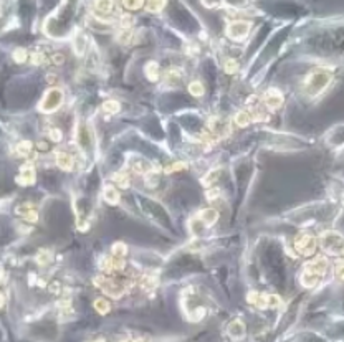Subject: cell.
I'll return each mask as SVG.
<instances>
[{
  "label": "cell",
  "instance_id": "f546056e",
  "mask_svg": "<svg viewBox=\"0 0 344 342\" xmlns=\"http://www.w3.org/2000/svg\"><path fill=\"white\" fill-rule=\"evenodd\" d=\"M95 7H96V12H101V14H104V15H109L113 12L114 3L113 2H96Z\"/></svg>",
  "mask_w": 344,
  "mask_h": 342
},
{
  "label": "cell",
  "instance_id": "4fadbf2b",
  "mask_svg": "<svg viewBox=\"0 0 344 342\" xmlns=\"http://www.w3.org/2000/svg\"><path fill=\"white\" fill-rule=\"evenodd\" d=\"M247 299H248L250 304L257 306L258 309H267V308H270V306H268V296L263 294V292L252 291V292H248Z\"/></svg>",
  "mask_w": 344,
  "mask_h": 342
},
{
  "label": "cell",
  "instance_id": "7c38bea8",
  "mask_svg": "<svg viewBox=\"0 0 344 342\" xmlns=\"http://www.w3.org/2000/svg\"><path fill=\"white\" fill-rule=\"evenodd\" d=\"M131 162V169H133L136 174H147V172H151L153 171V164L151 162H147L146 159H142V157H133L129 160Z\"/></svg>",
  "mask_w": 344,
  "mask_h": 342
},
{
  "label": "cell",
  "instance_id": "9a60e30c",
  "mask_svg": "<svg viewBox=\"0 0 344 342\" xmlns=\"http://www.w3.org/2000/svg\"><path fill=\"white\" fill-rule=\"evenodd\" d=\"M199 220L202 222V223H206L207 226L214 225L217 220H219V212L214 208H204L202 212H199Z\"/></svg>",
  "mask_w": 344,
  "mask_h": 342
},
{
  "label": "cell",
  "instance_id": "603a6c76",
  "mask_svg": "<svg viewBox=\"0 0 344 342\" xmlns=\"http://www.w3.org/2000/svg\"><path fill=\"white\" fill-rule=\"evenodd\" d=\"M159 172L161 171H157V169H153L151 172H147V174L144 175V182L147 187H155V185L159 184Z\"/></svg>",
  "mask_w": 344,
  "mask_h": 342
},
{
  "label": "cell",
  "instance_id": "d590c367",
  "mask_svg": "<svg viewBox=\"0 0 344 342\" xmlns=\"http://www.w3.org/2000/svg\"><path fill=\"white\" fill-rule=\"evenodd\" d=\"M281 303H283V299H281L280 296H276V294L268 296V306H270V308L278 309V308L281 306Z\"/></svg>",
  "mask_w": 344,
  "mask_h": 342
},
{
  "label": "cell",
  "instance_id": "3957f363",
  "mask_svg": "<svg viewBox=\"0 0 344 342\" xmlns=\"http://www.w3.org/2000/svg\"><path fill=\"white\" fill-rule=\"evenodd\" d=\"M319 246L321 250H325L326 253L329 255H344V237L339 232H334V230H326V232L321 233L319 237Z\"/></svg>",
  "mask_w": 344,
  "mask_h": 342
},
{
  "label": "cell",
  "instance_id": "8fae6325",
  "mask_svg": "<svg viewBox=\"0 0 344 342\" xmlns=\"http://www.w3.org/2000/svg\"><path fill=\"white\" fill-rule=\"evenodd\" d=\"M227 334L232 337L233 341H240L245 337V324L241 323L240 319H235L228 324V329H227Z\"/></svg>",
  "mask_w": 344,
  "mask_h": 342
},
{
  "label": "cell",
  "instance_id": "6da1fadb",
  "mask_svg": "<svg viewBox=\"0 0 344 342\" xmlns=\"http://www.w3.org/2000/svg\"><path fill=\"white\" fill-rule=\"evenodd\" d=\"M327 266H329V263H327L326 256H316L311 259V261L305 263V266L301 268V273H300L301 286L306 288V290L316 288L318 284L325 279Z\"/></svg>",
  "mask_w": 344,
  "mask_h": 342
},
{
  "label": "cell",
  "instance_id": "277c9868",
  "mask_svg": "<svg viewBox=\"0 0 344 342\" xmlns=\"http://www.w3.org/2000/svg\"><path fill=\"white\" fill-rule=\"evenodd\" d=\"M63 101H65L63 89L50 88V89L45 91L42 101H40V104H38V111L40 113H43V114H52V113H55V111H58L61 108Z\"/></svg>",
  "mask_w": 344,
  "mask_h": 342
},
{
  "label": "cell",
  "instance_id": "5bb4252c",
  "mask_svg": "<svg viewBox=\"0 0 344 342\" xmlns=\"http://www.w3.org/2000/svg\"><path fill=\"white\" fill-rule=\"evenodd\" d=\"M103 199L108 202L109 205H118L120 204V190H118L114 185H106V187L103 188Z\"/></svg>",
  "mask_w": 344,
  "mask_h": 342
},
{
  "label": "cell",
  "instance_id": "83f0119b",
  "mask_svg": "<svg viewBox=\"0 0 344 342\" xmlns=\"http://www.w3.org/2000/svg\"><path fill=\"white\" fill-rule=\"evenodd\" d=\"M224 71L227 73V75H233V73H237V71H239V61L233 60V58L225 60V63H224Z\"/></svg>",
  "mask_w": 344,
  "mask_h": 342
},
{
  "label": "cell",
  "instance_id": "d4e9b609",
  "mask_svg": "<svg viewBox=\"0 0 344 342\" xmlns=\"http://www.w3.org/2000/svg\"><path fill=\"white\" fill-rule=\"evenodd\" d=\"M219 175H220V169H214V171H210L202 179V185H204V187H210V185H214L215 180L219 179Z\"/></svg>",
  "mask_w": 344,
  "mask_h": 342
},
{
  "label": "cell",
  "instance_id": "ffe728a7",
  "mask_svg": "<svg viewBox=\"0 0 344 342\" xmlns=\"http://www.w3.org/2000/svg\"><path fill=\"white\" fill-rule=\"evenodd\" d=\"M93 306H95L98 314H101V316H106L109 311H111V304H109L108 299H104V298H98Z\"/></svg>",
  "mask_w": 344,
  "mask_h": 342
},
{
  "label": "cell",
  "instance_id": "5b68a950",
  "mask_svg": "<svg viewBox=\"0 0 344 342\" xmlns=\"http://www.w3.org/2000/svg\"><path fill=\"white\" fill-rule=\"evenodd\" d=\"M316 238L310 233H300L294 238V250H296L298 255H303V256H313L314 251H316Z\"/></svg>",
  "mask_w": 344,
  "mask_h": 342
},
{
  "label": "cell",
  "instance_id": "7a4b0ae2",
  "mask_svg": "<svg viewBox=\"0 0 344 342\" xmlns=\"http://www.w3.org/2000/svg\"><path fill=\"white\" fill-rule=\"evenodd\" d=\"M331 80H333V75H331L329 69L316 68L306 75L303 88H305L308 96H318V94H321L331 85Z\"/></svg>",
  "mask_w": 344,
  "mask_h": 342
},
{
  "label": "cell",
  "instance_id": "484cf974",
  "mask_svg": "<svg viewBox=\"0 0 344 342\" xmlns=\"http://www.w3.org/2000/svg\"><path fill=\"white\" fill-rule=\"evenodd\" d=\"M28 51L25 50V48H17L14 53H12V58H14L15 63H18V65H22V63H25V61L28 60Z\"/></svg>",
  "mask_w": 344,
  "mask_h": 342
},
{
  "label": "cell",
  "instance_id": "ac0fdd59",
  "mask_svg": "<svg viewBox=\"0 0 344 342\" xmlns=\"http://www.w3.org/2000/svg\"><path fill=\"white\" fill-rule=\"evenodd\" d=\"M78 142H80V146L83 147V149H88L89 147V144H91V139H89V131L86 129L85 126H80L78 127Z\"/></svg>",
  "mask_w": 344,
  "mask_h": 342
},
{
  "label": "cell",
  "instance_id": "cb8c5ba5",
  "mask_svg": "<svg viewBox=\"0 0 344 342\" xmlns=\"http://www.w3.org/2000/svg\"><path fill=\"white\" fill-rule=\"evenodd\" d=\"M113 180L120 185L121 188H128L129 187V175L126 174V172H116V174L113 175Z\"/></svg>",
  "mask_w": 344,
  "mask_h": 342
},
{
  "label": "cell",
  "instance_id": "1f68e13d",
  "mask_svg": "<svg viewBox=\"0 0 344 342\" xmlns=\"http://www.w3.org/2000/svg\"><path fill=\"white\" fill-rule=\"evenodd\" d=\"M144 7L151 14H157V12H161L164 7H166V2H147Z\"/></svg>",
  "mask_w": 344,
  "mask_h": 342
},
{
  "label": "cell",
  "instance_id": "836d02e7",
  "mask_svg": "<svg viewBox=\"0 0 344 342\" xmlns=\"http://www.w3.org/2000/svg\"><path fill=\"white\" fill-rule=\"evenodd\" d=\"M48 137H50V141H53V142H61L63 133H61L58 127H53V129H50V133H48Z\"/></svg>",
  "mask_w": 344,
  "mask_h": 342
},
{
  "label": "cell",
  "instance_id": "ee69618b",
  "mask_svg": "<svg viewBox=\"0 0 344 342\" xmlns=\"http://www.w3.org/2000/svg\"><path fill=\"white\" fill-rule=\"evenodd\" d=\"M95 342H104V341H101V339H100V341H95Z\"/></svg>",
  "mask_w": 344,
  "mask_h": 342
},
{
  "label": "cell",
  "instance_id": "60d3db41",
  "mask_svg": "<svg viewBox=\"0 0 344 342\" xmlns=\"http://www.w3.org/2000/svg\"><path fill=\"white\" fill-rule=\"evenodd\" d=\"M336 274H338L339 279H343L344 281V261L343 259H338V261H336Z\"/></svg>",
  "mask_w": 344,
  "mask_h": 342
},
{
  "label": "cell",
  "instance_id": "4316f807",
  "mask_svg": "<svg viewBox=\"0 0 344 342\" xmlns=\"http://www.w3.org/2000/svg\"><path fill=\"white\" fill-rule=\"evenodd\" d=\"M111 250H113V256H116V258H124L126 253H128V246H126L122 241H116Z\"/></svg>",
  "mask_w": 344,
  "mask_h": 342
},
{
  "label": "cell",
  "instance_id": "ab89813d",
  "mask_svg": "<svg viewBox=\"0 0 344 342\" xmlns=\"http://www.w3.org/2000/svg\"><path fill=\"white\" fill-rule=\"evenodd\" d=\"M122 5H124L129 12H133V10H139L141 7H144L146 3L144 2H122Z\"/></svg>",
  "mask_w": 344,
  "mask_h": 342
},
{
  "label": "cell",
  "instance_id": "f35d334b",
  "mask_svg": "<svg viewBox=\"0 0 344 342\" xmlns=\"http://www.w3.org/2000/svg\"><path fill=\"white\" fill-rule=\"evenodd\" d=\"M220 193H222V192H220V188H217V187H214V188H208L207 193H206V195H207V200H208V202H214V200H217V199H219Z\"/></svg>",
  "mask_w": 344,
  "mask_h": 342
},
{
  "label": "cell",
  "instance_id": "e575fe53",
  "mask_svg": "<svg viewBox=\"0 0 344 342\" xmlns=\"http://www.w3.org/2000/svg\"><path fill=\"white\" fill-rule=\"evenodd\" d=\"M30 61H32V65H45V55L42 51H35V53H32L30 55Z\"/></svg>",
  "mask_w": 344,
  "mask_h": 342
},
{
  "label": "cell",
  "instance_id": "30bf717a",
  "mask_svg": "<svg viewBox=\"0 0 344 342\" xmlns=\"http://www.w3.org/2000/svg\"><path fill=\"white\" fill-rule=\"evenodd\" d=\"M55 162L61 171H73L75 167V159H73L71 154H67V152H56V157H55Z\"/></svg>",
  "mask_w": 344,
  "mask_h": 342
},
{
  "label": "cell",
  "instance_id": "7bdbcfd3",
  "mask_svg": "<svg viewBox=\"0 0 344 342\" xmlns=\"http://www.w3.org/2000/svg\"><path fill=\"white\" fill-rule=\"evenodd\" d=\"M121 342H133V341H121Z\"/></svg>",
  "mask_w": 344,
  "mask_h": 342
},
{
  "label": "cell",
  "instance_id": "e0dca14e",
  "mask_svg": "<svg viewBox=\"0 0 344 342\" xmlns=\"http://www.w3.org/2000/svg\"><path fill=\"white\" fill-rule=\"evenodd\" d=\"M252 121H253L252 114H250L248 111H239V113L235 114V118H233V122L239 127H247Z\"/></svg>",
  "mask_w": 344,
  "mask_h": 342
},
{
  "label": "cell",
  "instance_id": "ba28073f",
  "mask_svg": "<svg viewBox=\"0 0 344 342\" xmlns=\"http://www.w3.org/2000/svg\"><path fill=\"white\" fill-rule=\"evenodd\" d=\"M208 129H210V134L215 136L217 139H222L225 136H228L230 133V126H228L227 121H224L222 118H210L208 119Z\"/></svg>",
  "mask_w": 344,
  "mask_h": 342
},
{
  "label": "cell",
  "instance_id": "f1b7e54d",
  "mask_svg": "<svg viewBox=\"0 0 344 342\" xmlns=\"http://www.w3.org/2000/svg\"><path fill=\"white\" fill-rule=\"evenodd\" d=\"M103 109H104V113L116 114V113H120L121 104L118 101H114V100H109V101H106L104 104H103Z\"/></svg>",
  "mask_w": 344,
  "mask_h": 342
},
{
  "label": "cell",
  "instance_id": "d6a6232c",
  "mask_svg": "<svg viewBox=\"0 0 344 342\" xmlns=\"http://www.w3.org/2000/svg\"><path fill=\"white\" fill-rule=\"evenodd\" d=\"M155 283H157V279H155L154 276H144L141 281V286L142 290H154Z\"/></svg>",
  "mask_w": 344,
  "mask_h": 342
},
{
  "label": "cell",
  "instance_id": "8992f818",
  "mask_svg": "<svg viewBox=\"0 0 344 342\" xmlns=\"http://www.w3.org/2000/svg\"><path fill=\"white\" fill-rule=\"evenodd\" d=\"M250 28H252V23L247 20H235V22H230L227 25L225 35L233 42H243L250 34Z\"/></svg>",
  "mask_w": 344,
  "mask_h": 342
},
{
  "label": "cell",
  "instance_id": "d6986e66",
  "mask_svg": "<svg viewBox=\"0 0 344 342\" xmlns=\"http://www.w3.org/2000/svg\"><path fill=\"white\" fill-rule=\"evenodd\" d=\"M35 259H36V263H38L40 266H48L52 263V259H53V255H52L50 250L43 248V250H40L38 253H36Z\"/></svg>",
  "mask_w": 344,
  "mask_h": 342
},
{
  "label": "cell",
  "instance_id": "44dd1931",
  "mask_svg": "<svg viewBox=\"0 0 344 342\" xmlns=\"http://www.w3.org/2000/svg\"><path fill=\"white\" fill-rule=\"evenodd\" d=\"M30 152H32L30 141H20L17 144V147H15V154H17L18 157H27V155H30Z\"/></svg>",
  "mask_w": 344,
  "mask_h": 342
},
{
  "label": "cell",
  "instance_id": "74e56055",
  "mask_svg": "<svg viewBox=\"0 0 344 342\" xmlns=\"http://www.w3.org/2000/svg\"><path fill=\"white\" fill-rule=\"evenodd\" d=\"M124 266H126L124 258L113 256V271H122V270H124Z\"/></svg>",
  "mask_w": 344,
  "mask_h": 342
},
{
  "label": "cell",
  "instance_id": "4dcf8cb0",
  "mask_svg": "<svg viewBox=\"0 0 344 342\" xmlns=\"http://www.w3.org/2000/svg\"><path fill=\"white\" fill-rule=\"evenodd\" d=\"M133 23H134V18L131 14H122L120 17V27L122 30H129V28L133 27Z\"/></svg>",
  "mask_w": 344,
  "mask_h": 342
},
{
  "label": "cell",
  "instance_id": "9c48e42d",
  "mask_svg": "<svg viewBox=\"0 0 344 342\" xmlns=\"http://www.w3.org/2000/svg\"><path fill=\"white\" fill-rule=\"evenodd\" d=\"M17 184L18 185H34L35 180H36V174H35V167L32 162H27L23 164L22 167H20V174L17 175Z\"/></svg>",
  "mask_w": 344,
  "mask_h": 342
},
{
  "label": "cell",
  "instance_id": "2e32d148",
  "mask_svg": "<svg viewBox=\"0 0 344 342\" xmlns=\"http://www.w3.org/2000/svg\"><path fill=\"white\" fill-rule=\"evenodd\" d=\"M144 73H146V78L149 81H157L161 69H159V65L155 63V61H147L146 67H144Z\"/></svg>",
  "mask_w": 344,
  "mask_h": 342
},
{
  "label": "cell",
  "instance_id": "b9f144b4",
  "mask_svg": "<svg viewBox=\"0 0 344 342\" xmlns=\"http://www.w3.org/2000/svg\"><path fill=\"white\" fill-rule=\"evenodd\" d=\"M52 60H53V63H55V65H63V61H65V56H63V55H55Z\"/></svg>",
  "mask_w": 344,
  "mask_h": 342
},
{
  "label": "cell",
  "instance_id": "8d00e7d4",
  "mask_svg": "<svg viewBox=\"0 0 344 342\" xmlns=\"http://www.w3.org/2000/svg\"><path fill=\"white\" fill-rule=\"evenodd\" d=\"M186 169H187V164L186 162H175V164H172V166L166 167V172H167V174H171V172L186 171Z\"/></svg>",
  "mask_w": 344,
  "mask_h": 342
},
{
  "label": "cell",
  "instance_id": "52a82bcc",
  "mask_svg": "<svg viewBox=\"0 0 344 342\" xmlns=\"http://www.w3.org/2000/svg\"><path fill=\"white\" fill-rule=\"evenodd\" d=\"M283 101H285V98L280 89L272 88L263 94V106L268 111H272V113H275V111L280 109L281 106H283Z\"/></svg>",
  "mask_w": 344,
  "mask_h": 342
},
{
  "label": "cell",
  "instance_id": "7402d4cb",
  "mask_svg": "<svg viewBox=\"0 0 344 342\" xmlns=\"http://www.w3.org/2000/svg\"><path fill=\"white\" fill-rule=\"evenodd\" d=\"M189 93L192 94V96H195V98H202L204 94H206V88H204V85L200 83L199 80H195V81H192V83H189Z\"/></svg>",
  "mask_w": 344,
  "mask_h": 342
}]
</instances>
